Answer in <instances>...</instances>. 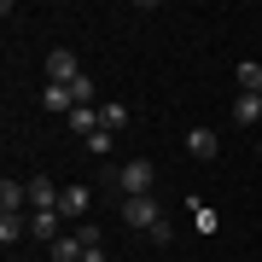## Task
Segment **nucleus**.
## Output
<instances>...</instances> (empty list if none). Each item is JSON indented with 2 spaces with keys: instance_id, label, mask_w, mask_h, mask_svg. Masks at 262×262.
Wrapping results in <instances>:
<instances>
[{
  "instance_id": "1a4fd4ad",
  "label": "nucleus",
  "mask_w": 262,
  "mask_h": 262,
  "mask_svg": "<svg viewBox=\"0 0 262 262\" xmlns=\"http://www.w3.org/2000/svg\"><path fill=\"white\" fill-rule=\"evenodd\" d=\"M29 210H58V187H53L47 175L29 181Z\"/></svg>"
},
{
  "instance_id": "f8f14e48",
  "label": "nucleus",
  "mask_w": 262,
  "mask_h": 262,
  "mask_svg": "<svg viewBox=\"0 0 262 262\" xmlns=\"http://www.w3.org/2000/svg\"><path fill=\"white\" fill-rule=\"evenodd\" d=\"M24 204H29V181H12L6 175V181H0V210H24Z\"/></svg>"
},
{
  "instance_id": "423d86ee",
  "label": "nucleus",
  "mask_w": 262,
  "mask_h": 262,
  "mask_svg": "<svg viewBox=\"0 0 262 262\" xmlns=\"http://www.w3.org/2000/svg\"><path fill=\"white\" fill-rule=\"evenodd\" d=\"M233 122H239V128H256V122H262V94H239L233 99Z\"/></svg>"
},
{
  "instance_id": "7ed1b4c3",
  "label": "nucleus",
  "mask_w": 262,
  "mask_h": 262,
  "mask_svg": "<svg viewBox=\"0 0 262 262\" xmlns=\"http://www.w3.org/2000/svg\"><path fill=\"white\" fill-rule=\"evenodd\" d=\"M76 76H82V64H76V53H70V47H53V58H47V82L70 88Z\"/></svg>"
},
{
  "instance_id": "aec40b11",
  "label": "nucleus",
  "mask_w": 262,
  "mask_h": 262,
  "mask_svg": "<svg viewBox=\"0 0 262 262\" xmlns=\"http://www.w3.org/2000/svg\"><path fill=\"white\" fill-rule=\"evenodd\" d=\"M82 262H111V256H105V245H99V251H82Z\"/></svg>"
},
{
  "instance_id": "20e7f679",
  "label": "nucleus",
  "mask_w": 262,
  "mask_h": 262,
  "mask_svg": "<svg viewBox=\"0 0 262 262\" xmlns=\"http://www.w3.org/2000/svg\"><path fill=\"white\" fill-rule=\"evenodd\" d=\"M187 151H192L198 163H210V158H222V134H215V128H204V122H198V128L187 134Z\"/></svg>"
},
{
  "instance_id": "f03ea898",
  "label": "nucleus",
  "mask_w": 262,
  "mask_h": 262,
  "mask_svg": "<svg viewBox=\"0 0 262 262\" xmlns=\"http://www.w3.org/2000/svg\"><path fill=\"white\" fill-rule=\"evenodd\" d=\"M122 222H128V227H146V233H151V227L163 222V210L151 204V192H146V198H122Z\"/></svg>"
},
{
  "instance_id": "9b49d317",
  "label": "nucleus",
  "mask_w": 262,
  "mask_h": 262,
  "mask_svg": "<svg viewBox=\"0 0 262 262\" xmlns=\"http://www.w3.org/2000/svg\"><path fill=\"white\" fill-rule=\"evenodd\" d=\"M88 198H94L88 187H64V192H58V215H76V222H82V215H88Z\"/></svg>"
},
{
  "instance_id": "f257e3e1",
  "label": "nucleus",
  "mask_w": 262,
  "mask_h": 262,
  "mask_svg": "<svg viewBox=\"0 0 262 262\" xmlns=\"http://www.w3.org/2000/svg\"><path fill=\"white\" fill-rule=\"evenodd\" d=\"M151 181H158V169H151L146 158H134V163H122V169H117L122 198H146V192H151Z\"/></svg>"
},
{
  "instance_id": "4468645a",
  "label": "nucleus",
  "mask_w": 262,
  "mask_h": 262,
  "mask_svg": "<svg viewBox=\"0 0 262 262\" xmlns=\"http://www.w3.org/2000/svg\"><path fill=\"white\" fill-rule=\"evenodd\" d=\"M233 76H239V94H262V64H256V58L233 64Z\"/></svg>"
},
{
  "instance_id": "a211bd4d",
  "label": "nucleus",
  "mask_w": 262,
  "mask_h": 262,
  "mask_svg": "<svg viewBox=\"0 0 262 262\" xmlns=\"http://www.w3.org/2000/svg\"><path fill=\"white\" fill-rule=\"evenodd\" d=\"M70 94H76V105H94V76H76Z\"/></svg>"
},
{
  "instance_id": "dca6fc26",
  "label": "nucleus",
  "mask_w": 262,
  "mask_h": 262,
  "mask_svg": "<svg viewBox=\"0 0 262 262\" xmlns=\"http://www.w3.org/2000/svg\"><path fill=\"white\" fill-rule=\"evenodd\" d=\"M122 122H128V105H99V128H122Z\"/></svg>"
},
{
  "instance_id": "2eb2a0df",
  "label": "nucleus",
  "mask_w": 262,
  "mask_h": 262,
  "mask_svg": "<svg viewBox=\"0 0 262 262\" xmlns=\"http://www.w3.org/2000/svg\"><path fill=\"white\" fill-rule=\"evenodd\" d=\"M47 251H53V262H82V239H76V233L70 239H53Z\"/></svg>"
},
{
  "instance_id": "412c9836",
  "label": "nucleus",
  "mask_w": 262,
  "mask_h": 262,
  "mask_svg": "<svg viewBox=\"0 0 262 262\" xmlns=\"http://www.w3.org/2000/svg\"><path fill=\"white\" fill-rule=\"evenodd\" d=\"M256 158H262V140H256Z\"/></svg>"
},
{
  "instance_id": "6e6552de",
  "label": "nucleus",
  "mask_w": 262,
  "mask_h": 262,
  "mask_svg": "<svg viewBox=\"0 0 262 262\" xmlns=\"http://www.w3.org/2000/svg\"><path fill=\"white\" fill-rule=\"evenodd\" d=\"M64 122H70V134H82V140H88V134H99V105H76Z\"/></svg>"
},
{
  "instance_id": "0eeeda50",
  "label": "nucleus",
  "mask_w": 262,
  "mask_h": 262,
  "mask_svg": "<svg viewBox=\"0 0 262 262\" xmlns=\"http://www.w3.org/2000/svg\"><path fill=\"white\" fill-rule=\"evenodd\" d=\"M29 233V215L24 210H0V245H18Z\"/></svg>"
},
{
  "instance_id": "39448f33",
  "label": "nucleus",
  "mask_w": 262,
  "mask_h": 262,
  "mask_svg": "<svg viewBox=\"0 0 262 262\" xmlns=\"http://www.w3.org/2000/svg\"><path fill=\"white\" fill-rule=\"evenodd\" d=\"M29 239H41V245L64 239V233H58V210H29Z\"/></svg>"
},
{
  "instance_id": "6ab92c4d",
  "label": "nucleus",
  "mask_w": 262,
  "mask_h": 262,
  "mask_svg": "<svg viewBox=\"0 0 262 262\" xmlns=\"http://www.w3.org/2000/svg\"><path fill=\"white\" fill-rule=\"evenodd\" d=\"M76 239H82V251H99V245H105L99 227H76Z\"/></svg>"
},
{
  "instance_id": "ddd939ff",
  "label": "nucleus",
  "mask_w": 262,
  "mask_h": 262,
  "mask_svg": "<svg viewBox=\"0 0 262 262\" xmlns=\"http://www.w3.org/2000/svg\"><path fill=\"white\" fill-rule=\"evenodd\" d=\"M187 204H192V227H198L204 239H210V233H222V215H215L210 204H198V198H187Z\"/></svg>"
},
{
  "instance_id": "f3484780",
  "label": "nucleus",
  "mask_w": 262,
  "mask_h": 262,
  "mask_svg": "<svg viewBox=\"0 0 262 262\" xmlns=\"http://www.w3.org/2000/svg\"><path fill=\"white\" fill-rule=\"evenodd\" d=\"M111 140H117V134H111V128H99V134H88V140H82V146H88V151H94V158H111Z\"/></svg>"
},
{
  "instance_id": "9d476101",
  "label": "nucleus",
  "mask_w": 262,
  "mask_h": 262,
  "mask_svg": "<svg viewBox=\"0 0 262 262\" xmlns=\"http://www.w3.org/2000/svg\"><path fill=\"white\" fill-rule=\"evenodd\" d=\"M41 111H76V94H70V88H58V82H47V88H41Z\"/></svg>"
}]
</instances>
